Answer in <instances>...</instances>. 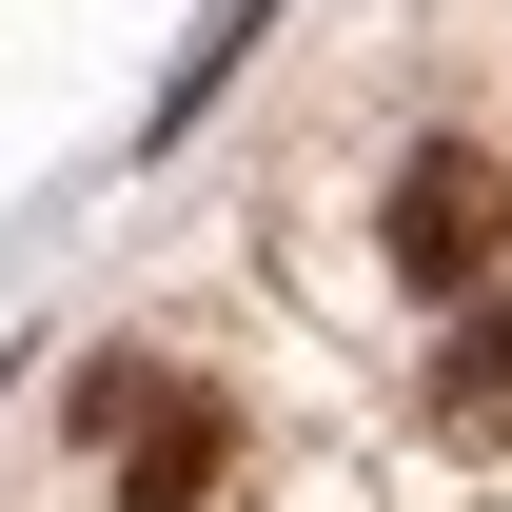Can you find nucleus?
<instances>
[{"label": "nucleus", "instance_id": "f257e3e1", "mask_svg": "<svg viewBox=\"0 0 512 512\" xmlns=\"http://www.w3.org/2000/svg\"><path fill=\"white\" fill-rule=\"evenodd\" d=\"M375 237H394L414 296H493V256H512V158H493V138H414L394 197H375Z\"/></svg>", "mask_w": 512, "mask_h": 512}, {"label": "nucleus", "instance_id": "20e7f679", "mask_svg": "<svg viewBox=\"0 0 512 512\" xmlns=\"http://www.w3.org/2000/svg\"><path fill=\"white\" fill-rule=\"evenodd\" d=\"M237 40H276V0H217V40H197V60L158 79V119H197V99H217V79H237Z\"/></svg>", "mask_w": 512, "mask_h": 512}, {"label": "nucleus", "instance_id": "f03ea898", "mask_svg": "<svg viewBox=\"0 0 512 512\" xmlns=\"http://www.w3.org/2000/svg\"><path fill=\"white\" fill-rule=\"evenodd\" d=\"M217 473H237V414H217L197 375H138V394H119V493H138V512H197Z\"/></svg>", "mask_w": 512, "mask_h": 512}, {"label": "nucleus", "instance_id": "7ed1b4c3", "mask_svg": "<svg viewBox=\"0 0 512 512\" xmlns=\"http://www.w3.org/2000/svg\"><path fill=\"white\" fill-rule=\"evenodd\" d=\"M414 394H434V434H512V276L434 335V375H414Z\"/></svg>", "mask_w": 512, "mask_h": 512}]
</instances>
